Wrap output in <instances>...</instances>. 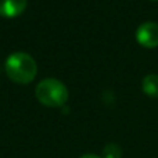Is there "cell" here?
Listing matches in <instances>:
<instances>
[{"mask_svg":"<svg viewBox=\"0 0 158 158\" xmlns=\"http://www.w3.org/2000/svg\"><path fill=\"white\" fill-rule=\"evenodd\" d=\"M38 72L36 61L24 52H15L6 60V74L15 83L27 85L35 79Z\"/></svg>","mask_w":158,"mask_h":158,"instance_id":"cell-1","label":"cell"},{"mask_svg":"<svg viewBox=\"0 0 158 158\" xmlns=\"http://www.w3.org/2000/svg\"><path fill=\"white\" fill-rule=\"evenodd\" d=\"M36 97L46 107H61L68 100V89L61 81L47 78L36 86Z\"/></svg>","mask_w":158,"mask_h":158,"instance_id":"cell-2","label":"cell"},{"mask_svg":"<svg viewBox=\"0 0 158 158\" xmlns=\"http://www.w3.org/2000/svg\"><path fill=\"white\" fill-rule=\"evenodd\" d=\"M136 40L139 44L147 49H154L158 46V24L148 21L142 24L136 29Z\"/></svg>","mask_w":158,"mask_h":158,"instance_id":"cell-3","label":"cell"},{"mask_svg":"<svg viewBox=\"0 0 158 158\" xmlns=\"http://www.w3.org/2000/svg\"><path fill=\"white\" fill-rule=\"evenodd\" d=\"M27 0H0V15L13 18L24 13Z\"/></svg>","mask_w":158,"mask_h":158,"instance_id":"cell-4","label":"cell"},{"mask_svg":"<svg viewBox=\"0 0 158 158\" xmlns=\"http://www.w3.org/2000/svg\"><path fill=\"white\" fill-rule=\"evenodd\" d=\"M142 89L144 94L148 97L158 98V75L157 74H148L143 78Z\"/></svg>","mask_w":158,"mask_h":158,"instance_id":"cell-5","label":"cell"},{"mask_svg":"<svg viewBox=\"0 0 158 158\" xmlns=\"http://www.w3.org/2000/svg\"><path fill=\"white\" fill-rule=\"evenodd\" d=\"M101 158H122V150L118 144L110 143L103 148V157Z\"/></svg>","mask_w":158,"mask_h":158,"instance_id":"cell-6","label":"cell"},{"mask_svg":"<svg viewBox=\"0 0 158 158\" xmlns=\"http://www.w3.org/2000/svg\"><path fill=\"white\" fill-rule=\"evenodd\" d=\"M79 158H101V157L96 156V154H83V156L79 157Z\"/></svg>","mask_w":158,"mask_h":158,"instance_id":"cell-7","label":"cell"},{"mask_svg":"<svg viewBox=\"0 0 158 158\" xmlns=\"http://www.w3.org/2000/svg\"><path fill=\"white\" fill-rule=\"evenodd\" d=\"M154 2H157V0H154Z\"/></svg>","mask_w":158,"mask_h":158,"instance_id":"cell-8","label":"cell"}]
</instances>
